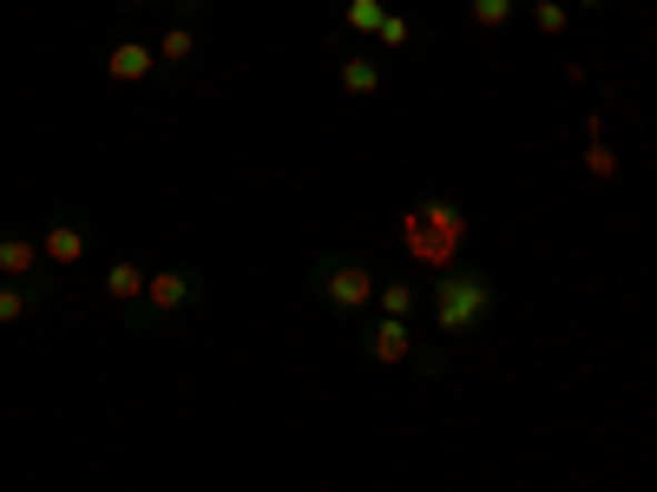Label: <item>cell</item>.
I'll return each instance as SVG.
<instances>
[{
    "instance_id": "6da1fadb",
    "label": "cell",
    "mask_w": 657,
    "mask_h": 492,
    "mask_svg": "<svg viewBox=\"0 0 657 492\" xmlns=\"http://www.w3.org/2000/svg\"><path fill=\"white\" fill-rule=\"evenodd\" d=\"M494 302H500V289L487 270H440L435 289H428V315L447 342H474L494 322Z\"/></svg>"
},
{
    "instance_id": "7a4b0ae2",
    "label": "cell",
    "mask_w": 657,
    "mask_h": 492,
    "mask_svg": "<svg viewBox=\"0 0 657 492\" xmlns=\"http://www.w3.org/2000/svg\"><path fill=\"white\" fill-rule=\"evenodd\" d=\"M375 270H368L362 257H316V270H309V295L316 302H329L336 315H362L368 302H375Z\"/></svg>"
},
{
    "instance_id": "3957f363",
    "label": "cell",
    "mask_w": 657,
    "mask_h": 492,
    "mask_svg": "<svg viewBox=\"0 0 657 492\" xmlns=\"http://www.w3.org/2000/svg\"><path fill=\"white\" fill-rule=\"evenodd\" d=\"M401 237H408V257H415V263H447L454 243L467 237V211H454L447 198H428L421 211H408Z\"/></svg>"
},
{
    "instance_id": "277c9868",
    "label": "cell",
    "mask_w": 657,
    "mask_h": 492,
    "mask_svg": "<svg viewBox=\"0 0 657 492\" xmlns=\"http://www.w3.org/2000/svg\"><path fill=\"white\" fill-rule=\"evenodd\" d=\"M198 302H205V277H198V270H151L146 302H139L132 322H171V315H185V309H198Z\"/></svg>"
},
{
    "instance_id": "5b68a950",
    "label": "cell",
    "mask_w": 657,
    "mask_h": 492,
    "mask_svg": "<svg viewBox=\"0 0 657 492\" xmlns=\"http://www.w3.org/2000/svg\"><path fill=\"white\" fill-rule=\"evenodd\" d=\"M106 72H112L119 86H146L151 72H158V47H146V40H119V47L106 53Z\"/></svg>"
},
{
    "instance_id": "8992f818",
    "label": "cell",
    "mask_w": 657,
    "mask_h": 492,
    "mask_svg": "<svg viewBox=\"0 0 657 492\" xmlns=\"http://www.w3.org/2000/svg\"><path fill=\"white\" fill-rule=\"evenodd\" d=\"M40 257H47V263H60V270H73L79 257H86V223L53 217V223H47V237H40Z\"/></svg>"
},
{
    "instance_id": "52a82bcc",
    "label": "cell",
    "mask_w": 657,
    "mask_h": 492,
    "mask_svg": "<svg viewBox=\"0 0 657 492\" xmlns=\"http://www.w3.org/2000/svg\"><path fill=\"white\" fill-rule=\"evenodd\" d=\"M146 282H151V270H139L132 257H119V263L106 270V295H112L126 315H139V302H146Z\"/></svg>"
},
{
    "instance_id": "ba28073f",
    "label": "cell",
    "mask_w": 657,
    "mask_h": 492,
    "mask_svg": "<svg viewBox=\"0 0 657 492\" xmlns=\"http://www.w3.org/2000/svg\"><path fill=\"white\" fill-rule=\"evenodd\" d=\"M368 354H375V361H408V354H415V329H408L401 315H381V322L368 329Z\"/></svg>"
},
{
    "instance_id": "9c48e42d",
    "label": "cell",
    "mask_w": 657,
    "mask_h": 492,
    "mask_svg": "<svg viewBox=\"0 0 657 492\" xmlns=\"http://www.w3.org/2000/svg\"><path fill=\"white\" fill-rule=\"evenodd\" d=\"M33 263H40V243L20 237V230H7V237H0V282H27Z\"/></svg>"
},
{
    "instance_id": "30bf717a",
    "label": "cell",
    "mask_w": 657,
    "mask_h": 492,
    "mask_svg": "<svg viewBox=\"0 0 657 492\" xmlns=\"http://www.w3.org/2000/svg\"><path fill=\"white\" fill-rule=\"evenodd\" d=\"M33 302H47L40 282H0V329L20 322V315H33Z\"/></svg>"
},
{
    "instance_id": "8fae6325",
    "label": "cell",
    "mask_w": 657,
    "mask_h": 492,
    "mask_svg": "<svg viewBox=\"0 0 657 492\" xmlns=\"http://www.w3.org/2000/svg\"><path fill=\"white\" fill-rule=\"evenodd\" d=\"M342 92H349V99H375V92H381V67H375L368 53H349V60H342Z\"/></svg>"
},
{
    "instance_id": "7c38bea8",
    "label": "cell",
    "mask_w": 657,
    "mask_h": 492,
    "mask_svg": "<svg viewBox=\"0 0 657 492\" xmlns=\"http://www.w3.org/2000/svg\"><path fill=\"white\" fill-rule=\"evenodd\" d=\"M375 302H381V315H401V322H408V315L421 309V289L395 277V282H381V289H375Z\"/></svg>"
},
{
    "instance_id": "4fadbf2b",
    "label": "cell",
    "mask_w": 657,
    "mask_h": 492,
    "mask_svg": "<svg viewBox=\"0 0 657 492\" xmlns=\"http://www.w3.org/2000/svg\"><path fill=\"white\" fill-rule=\"evenodd\" d=\"M191 53H198V33H191V27H171V33L158 40V67H185Z\"/></svg>"
},
{
    "instance_id": "5bb4252c",
    "label": "cell",
    "mask_w": 657,
    "mask_h": 492,
    "mask_svg": "<svg viewBox=\"0 0 657 492\" xmlns=\"http://www.w3.org/2000/svg\"><path fill=\"white\" fill-rule=\"evenodd\" d=\"M467 13H474V27H487V33H500L512 13H519V0H467Z\"/></svg>"
},
{
    "instance_id": "9a60e30c",
    "label": "cell",
    "mask_w": 657,
    "mask_h": 492,
    "mask_svg": "<svg viewBox=\"0 0 657 492\" xmlns=\"http://www.w3.org/2000/svg\"><path fill=\"white\" fill-rule=\"evenodd\" d=\"M381 20H388L381 0H349V7H342V27H349V33H375Z\"/></svg>"
},
{
    "instance_id": "2e32d148",
    "label": "cell",
    "mask_w": 657,
    "mask_h": 492,
    "mask_svg": "<svg viewBox=\"0 0 657 492\" xmlns=\"http://www.w3.org/2000/svg\"><path fill=\"white\" fill-rule=\"evenodd\" d=\"M532 27H539V33H553V40H559V33H566V27H573V7H566V0H532Z\"/></svg>"
},
{
    "instance_id": "e0dca14e",
    "label": "cell",
    "mask_w": 657,
    "mask_h": 492,
    "mask_svg": "<svg viewBox=\"0 0 657 492\" xmlns=\"http://www.w3.org/2000/svg\"><path fill=\"white\" fill-rule=\"evenodd\" d=\"M585 171H591V178H618V151H611V144H585Z\"/></svg>"
},
{
    "instance_id": "ac0fdd59",
    "label": "cell",
    "mask_w": 657,
    "mask_h": 492,
    "mask_svg": "<svg viewBox=\"0 0 657 492\" xmlns=\"http://www.w3.org/2000/svg\"><path fill=\"white\" fill-rule=\"evenodd\" d=\"M375 40H381V47H408V40H415V27H408L401 13H388V20L375 27Z\"/></svg>"
},
{
    "instance_id": "d6986e66",
    "label": "cell",
    "mask_w": 657,
    "mask_h": 492,
    "mask_svg": "<svg viewBox=\"0 0 657 492\" xmlns=\"http://www.w3.org/2000/svg\"><path fill=\"white\" fill-rule=\"evenodd\" d=\"M573 7H605V0H573Z\"/></svg>"
},
{
    "instance_id": "ffe728a7",
    "label": "cell",
    "mask_w": 657,
    "mask_h": 492,
    "mask_svg": "<svg viewBox=\"0 0 657 492\" xmlns=\"http://www.w3.org/2000/svg\"><path fill=\"white\" fill-rule=\"evenodd\" d=\"M126 7H146V0H126Z\"/></svg>"
}]
</instances>
